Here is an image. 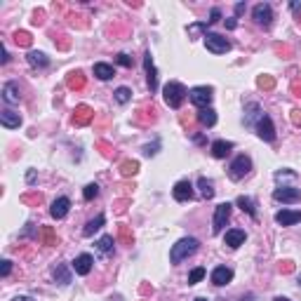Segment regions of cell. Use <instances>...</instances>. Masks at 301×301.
<instances>
[{"label": "cell", "mask_w": 301, "mask_h": 301, "mask_svg": "<svg viewBox=\"0 0 301 301\" xmlns=\"http://www.w3.org/2000/svg\"><path fill=\"white\" fill-rule=\"evenodd\" d=\"M139 292H141V294H153V287H148V285H141Z\"/></svg>", "instance_id": "6f0895ef"}, {"label": "cell", "mask_w": 301, "mask_h": 301, "mask_svg": "<svg viewBox=\"0 0 301 301\" xmlns=\"http://www.w3.org/2000/svg\"><path fill=\"white\" fill-rule=\"evenodd\" d=\"M301 221V212L299 210H280L278 214H275V223H280V226H294V223Z\"/></svg>", "instance_id": "e0dca14e"}, {"label": "cell", "mask_w": 301, "mask_h": 301, "mask_svg": "<svg viewBox=\"0 0 301 301\" xmlns=\"http://www.w3.org/2000/svg\"><path fill=\"white\" fill-rule=\"evenodd\" d=\"M127 205H129L127 198H120V200L113 202V212H116V214H125V212H127Z\"/></svg>", "instance_id": "b9f144b4"}, {"label": "cell", "mask_w": 301, "mask_h": 301, "mask_svg": "<svg viewBox=\"0 0 301 301\" xmlns=\"http://www.w3.org/2000/svg\"><path fill=\"white\" fill-rule=\"evenodd\" d=\"M97 195H99V186H97V184H87V186H85V191H83L85 200H95Z\"/></svg>", "instance_id": "60d3db41"}, {"label": "cell", "mask_w": 301, "mask_h": 301, "mask_svg": "<svg viewBox=\"0 0 301 301\" xmlns=\"http://www.w3.org/2000/svg\"><path fill=\"white\" fill-rule=\"evenodd\" d=\"M3 99H5V104H19V99H22V95H19V85L17 83L3 85Z\"/></svg>", "instance_id": "603a6c76"}, {"label": "cell", "mask_w": 301, "mask_h": 301, "mask_svg": "<svg viewBox=\"0 0 301 301\" xmlns=\"http://www.w3.org/2000/svg\"><path fill=\"white\" fill-rule=\"evenodd\" d=\"M210 280H212V285H217V287H223V285H229L231 280H233V268L217 266L212 271V275H210Z\"/></svg>", "instance_id": "5bb4252c"}, {"label": "cell", "mask_w": 301, "mask_h": 301, "mask_svg": "<svg viewBox=\"0 0 301 301\" xmlns=\"http://www.w3.org/2000/svg\"><path fill=\"white\" fill-rule=\"evenodd\" d=\"M137 123L139 125H150V123H156V108L153 106H144V108H139V111H137Z\"/></svg>", "instance_id": "484cf974"}, {"label": "cell", "mask_w": 301, "mask_h": 301, "mask_svg": "<svg viewBox=\"0 0 301 301\" xmlns=\"http://www.w3.org/2000/svg\"><path fill=\"white\" fill-rule=\"evenodd\" d=\"M264 118V111L257 101H247L245 104V127H254L257 129V123Z\"/></svg>", "instance_id": "8fae6325"}, {"label": "cell", "mask_w": 301, "mask_h": 301, "mask_svg": "<svg viewBox=\"0 0 301 301\" xmlns=\"http://www.w3.org/2000/svg\"><path fill=\"white\" fill-rule=\"evenodd\" d=\"M292 123H294L296 127H301V111H299V108H294V111H292Z\"/></svg>", "instance_id": "f5cc1de1"}, {"label": "cell", "mask_w": 301, "mask_h": 301, "mask_svg": "<svg viewBox=\"0 0 301 301\" xmlns=\"http://www.w3.org/2000/svg\"><path fill=\"white\" fill-rule=\"evenodd\" d=\"M0 125L7 129H17L19 125H22V116L10 111V108H5V111H0Z\"/></svg>", "instance_id": "ffe728a7"}, {"label": "cell", "mask_w": 301, "mask_h": 301, "mask_svg": "<svg viewBox=\"0 0 301 301\" xmlns=\"http://www.w3.org/2000/svg\"><path fill=\"white\" fill-rule=\"evenodd\" d=\"M113 95H116V101H118V104H127V101L132 99V89H129V87H118Z\"/></svg>", "instance_id": "f35d334b"}, {"label": "cell", "mask_w": 301, "mask_h": 301, "mask_svg": "<svg viewBox=\"0 0 301 301\" xmlns=\"http://www.w3.org/2000/svg\"><path fill=\"white\" fill-rule=\"evenodd\" d=\"M68 210H71V200H68L66 195H62V198H57L54 202H52V207H50V214H52V219H64L68 214Z\"/></svg>", "instance_id": "2e32d148"}, {"label": "cell", "mask_w": 301, "mask_h": 301, "mask_svg": "<svg viewBox=\"0 0 301 301\" xmlns=\"http://www.w3.org/2000/svg\"><path fill=\"white\" fill-rule=\"evenodd\" d=\"M290 7L296 12V14H301V3H290Z\"/></svg>", "instance_id": "680465c9"}, {"label": "cell", "mask_w": 301, "mask_h": 301, "mask_svg": "<svg viewBox=\"0 0 301 301\" xmlns=\"http://www.w3.org/2000/svg\"><path fill=\"white\" fill-rule=\"evenodd\" d=\"M207 26H210V24H207V22H198V24H191V26H189V35H191V38H195V35L200 33V31H205Z\"/></svg>", "instance_id": "7bdbcfd3"}, {"label": "cell", "mask_w": 301, "mask_h": 301, "mask_svg": "<svg viewBox=\"0 0 301 301\" xmlns=\"http://www.w3.org/2000/svg\"><path fill=\"white\" fill-rule=\"evenodd\" d=\"M26 179H28V184H33V181H35V172H28Z\"/></svg>", "instance_id": "94428289"}, {"label": "cell", "mask_w": 301, "mask_h": 301, "mask_svg": "<svg viewBox=\"0 0 301 301\" xmlns=\"http://www.w3.org/2000/svg\"><path fill=\"white\" fill-rule=\"evenodd\" d=\"M104 223H106V217H104V214H97V217L92 219V221H87V226H85V229H83V235H87V238H92V235H95L97 231H99L101 226H104Z\"/></svg>", "instance_id": "83f0119b"}, {"label": "cell", "mask_w": 301, "mask_h": 301, "mask_svg": "<svg viewBox=\"0 0 301 301\" xmlns=\"http://www.w3.org/2000/svg\"><path fill=\"white\" fill-rule=\"evenodd\" d=\"M235 205L242 210V212H247L252 219H257V202H254V198H250V195H240L238 200H235Z\"/></svg>", "instance_id": "cb8c5ba5"}, {"label": "cell", "mask_w": 301, "mask_h": 301, "mask_svg": "<svg viewBox=\"0 0 301 301\" xmlns=\"http://www.w3.org/2000/svg\"><path fill=\"white\" fill-rule=\"evenodd\" d=\"M10 271H12V261H10V259H5V261H3V268H0V275H3V278H7V275H10Z\"/></svg>", "instance_id": "f907efd6"}, {"label": "cell", "mask_w": 301, "mask_h": 301, "mask_svg": "<svg viewBox=\"0 0 301 301\" xmlns=\"http://www.w3.org/2000/svg\"><path fill=\"white\" fill-rule=\"evenodd\" d=\"M252 19H254L259 26L268 28L273 24V7L268 5V3H259V5H254V10H252Z\"/></svg>", "instance_id": "52a82bcc"}, {"label": "cell", "mask_w": 301, "mask_h": 301, "mask_svg": "<svg viewBox=\"0 0 301 301\" xmlns=\"http://www.w3.org/2000/svg\"><path fill=\"white\" fill-rule=\"evenodd\" d=\"M235 148V144L233 141H226V139H217V141H212V146H210V150H212V156L214 158H226L231 153V150Z\"/></svg>", "instance_id": "d6986e66"}, {"label": "cell", "mask_w": 301, "mask_h": 301, "mask_svg": "<svg viewBox=\"0 0 301 301\" xmlns=\"http://www.w3.org/2000/svg\"><path fill=\"white\" fill-rule=\"evenodd\" d=\"M219 19H221V10H219V7H212V12H210V19H207V24H217Z\"/></svg>", "instance_id": "7dc6e473"}, {"label": "cell", "mask_w": 301, "mask_h": 301, "mask_svg": "<svg viewBox=\"0 0 301 301\" xmlns=\"http://www.w3.org/2000/svg\"><path fill=\"white\" fill-rule=\"evenodd\" d=\"M189 99L193 101L198 108H210V104H212L214 95H212V87H205V85H198V87H193L189 92Z\"/></svg>", "instance_id": "8992f818"}, {"label": "cell", "mask_w": 301, "mask_h": 301, "mask_svg": "<svg viewBox=\"0 0 301 301\" xmlns=\"http://www.w3.org/2000/svg\"><path fill=\"white\" fill-rule=\"evenodd\" d=\"M118 240H120L123 245H132L134 242V235H132L127 223H120V226H118Z\"/></svg>", "instance_id": "e575fe53"}, {"label": "cell", "mask_w": 301, "mask_h": 301, "mask_svg": "<svg viewBox=\"0 0 301 301\" xmlns=\"http://www.w3.org/2000/svg\"><path fill=\"white\" fill-rule=\"evenodd\" d=\"M12 301H33L31 296H17V299H12Z\"/></svg>", "instance_id": "6125c7cd"}, {"label": "cell", "mask_w": 301, "mask_h": 301, "mask_svg": "<svg viewBox=\"0 0 301 301\" xmlns=\"http://www.w3.org/2000/svg\"><path fill=\"white\" fill-rule=\"evenodd\" d=\"M14 43L22 45V47H31L33 38H31V33H28V31H17V33H14Z\"/></svg>", "instance_id": "74e56055"}, {"label": "cell", "mask_w": 301, "mask_h": 301, "mask_svg": "<svg viewBox=\"0 0 301 301\" xmlns=\"http://www.w3.org/2000/svg\"><path fill=\"white\" fill-rule=\"evenodd\" d=\"M137 172H139V162H137V160H123V162H120V174H123L125 179L134 177Z\"/></svg>", "instance_id": "836d02e7"}, {"label": "cell", "mask_w": 301, "mask_h": 301, "mask_svg": "<svg viewBox=\"0 0 301 301\" xmlns=\"http://www.w3.org/2000/svg\"><path fill=\"white\" fill-rule=\"evenodd\" d=\"M202 38H205V47L212 52V54H226V52L231 50V40H226L223 35H219V33L207 31Z\"/></svg>", "instance_id": "277c9868"}, {"label": "cell", "mask_w": 301, "mask_h": 301, "mask_svg": "<svg viewBox=\"0 0 301 301\" xmlns=\"http://www.w3.org/2000/svg\"><path fill=\"white\" fill-rule=\"evenodd\" d=\"M202 278H205V268H202V266L193 268V271L189 273V285H198Z\"/></svg>", "instance_id": "ab89813d"}, {"label": "cell", "mask_w": 301, "mask_h": 301, "mask_svg": "<svg viewBox=\"0 0 301 301\" xmlns=\"http://www.w3.org/2000/svg\"><path fill=\"white\" fill-rule=\"evenodd\" d=\"M31 22H33V26H43V24H45V10H35Z\"/></svg>", "instance_id": "bcb514c9"}, {"label": "cell", "mask_w": 301, "mask_h": 301, "mask_svg": "<svg viewBox=\"0 0 301 301\" xmlns=\"http://www.w3.org/2000/svg\"><path fill=\"white\" fill-rule=\"evenodd\" d=\"M257 85L264 89V92H271V89L275 87V78H273V76H259Z\"/></svg>", "instance_id": "8d00e7d4"}, {"label": "cell", "mask_w": 301, "mask_h": 301, "mask_svg": "<svg viewBox=\"0 0 301 301\" xmlns=\"http://www.w3.org/2000/svg\"><path fill=\"white\" fill-rule=\"evenodd\" d=\"M22 202L24 205H31V207H38L45 202V198H43V193H38V191H28V193L22 195Z\"/></svg>", "instance_id": "d6a6232c"}, {"label": "cell", "mask_w": 301, "mask_h": 301, "mask_svg": "<svg viewBox=\"0 0 301 301\" xmlns=\"http://www.w3.org/2000/svg\"><path fill=\"white\" fill-rule=\"evenodd\" d=\"M172 198L177 202H189L191 198H193V184H191L189 179H181V181H177L172 189Z\"/></svg>", "instance_id": "30bf717a"}, {"label": "cell", "mask_w": 301, "mask_h": 301, "mask_svg": "<svg viewBox=\"0 0 301 301\" xmlns=\"http://www.w3.org/2000/svg\"><path fill=\"white\" fill-rule=\"evenodd\" d=\"M193 301H207V299H205V296H195Z\"/></svg>", "instance_id": "e7e4bbea"}, {"label": "cell", "mask_w": 301, "mask_h": 301, "mask_svg": "<svg viewBox=\"0 0 301 301\" xmlns=\"http://www.w3.org/2000/svg\"><path fill=\"white\" fill-rule=\"evenodd\" d=\"M198 189H200V195L205 198V200H212V198H214V184L207 177L198 179Z\"/></svg>", "instance_id": "4dcf8cb0"}, {"label": "cell", "mask_w": 301, "mask_h": 301, "mask_svg": "<svg viewBox=\"0 0 301 301\" xmlns=\"http://www.w3.org/2000/svg\"><path fill=\"white\" fill-rule=\"evenodd\" d=\"M257 134H259V139H264L266 144L275 141V125H273V120H271L268 116H264L261 120L257 123Z\"/></svg>", "instance_id": "7c38bea8"}, {"label": "cell", "mask_w": 301, "mask_h": 301, "mask_svg": "<svg viewBox=\"0 0 301 301\" xmlns=\"http://www.w3.org/2000/svg\"><path fill=\"white\" fill-rule=\"evenodd\" d=\"M273 200L278 202H299L301 200V191L294 189V186H280V189L273 191Z\"/></svg>", "instance_id": "ba28073f"}, {"label": "cell", "mask_w": 301, "mask_h": 301, "mask_svg": "<svg viewBox=\"0 0 301 301\" xmlns=\"http://www.w3.org/2000/svg\"><path fill=\"white\" fill-rule=\"evenodd\" d=\"M66 85L68 89H76V92H80V89H85V85H87V78H85L83 71H71L66 78Z\"/></svg>", "instance_id": "7402d4cb"}, {"label": "cell", "mask_w": 301, "mask_h": 301, "mask_svg": "<svg viewBox=\"0 0 301 301\" xmlns=\"http://www.w3.org/2000/svg\"><path fill=\"white\" fill-rule=\"evenodd\" d=\"M97 148L101 150V156H104V158H116V148H113V144H108L106 139L97 141Z\"/></svg>", "instance_id": "d590c367"}, {"label": "cell", "mask_w": 301, "mask_h": 301, "mask_svg": "<svg viewBox=\"0 0 301 301\" xmlns=\"http://www.w3.org/2000/svg\"><path fill=\"white\" fill-rule=\"evenodd\" d=\"M7 59H10L7 50H5V47H0V64H7Z\"/></svg>", "instance_id": "11a10c76"}, {"label": "cell", "mask_w": 301, "mask_h": 301, "mask_svg": "<svg viewBox=\"0 0 301 301\" xmlns=\"http://www.w3.org/2000/svg\"><path fill=\"white\" fill-rule=\"evenodd\" d=\"M250 172H252V158L245 156V153L235 158V160L231 162V167H229L231 181H240V179H245Z\"/></svg>", "instance_id": "3957f363"}, {"label": "cell", "mask_w": 301, "mask_h": 301, "mask_svg": "<svg viewBox=\"0 0 301 301\" xmlns=\"http://www.w3.org/2000/svg\"><path fill=\"white\" fill-rule=\"evenodd\" d=\"M97 250H99L101 254H113V250H116V238H113V235H104V238H99Z\"/></svg>", "instance_id": "1f68e13d"}, {"label": "cell", "mask_w": 301, "mask_h": 301, "mask_svg": "<svg viewBox=\"0 0 301 301\" xmlns=\"http://www.w3.org/2000/svg\"><path fill=\"white\" fill-rule=\"evenodd\" d=\"M144 68H146V83H148V89H150V95H153L158 89V71H156V64H153L150 52L144 54Z\"/></svg>", "instance_id": "4fadbf2b"}, {"label": "cell", "mask_w": 301, "mask_h": 301, "mask_svg": "<svg viewBox=\"0 0 301 301\" xmlns=\"http://www.w3.org/2000/svg\"><path fill=\"white\" fill-rule=\"evenodd\" d=\"M226 26H229V28H235V26H238V22H235V19H229V22H226Z\"/></svg>", "instance_id": "91938a15"}, {"label": "cell", "mask_w": 301, "mask_h": 301, "mask_svg": "<svg viewBox=\"0 0 301 301\" xmlns=\"http://www.w3.org/2000/svg\"><path fill=\"white\" fill-rule=\"evenodd\" d=\"M116 62L120 64V66H125V68H132V57H127L125 52H120V54L116 57Z\"/></svg>", "instance_id": "f6af8a7d"}, {"label": "cell", "mask_w": 301, "mask_h": 301, "mask_svg": "<svg viewBox=\"0 0 301 301\" xmlns=\"http://www.w3.org/2000/svg\"><path fill=\"white\" fill-rule=\"evenodd\" d=\"M242 12H245V3H238V5H235V17H240Z\"/></svg>", "instance_id": "9f6ffc18"}, {"label": "cell", "mask_w": 301, "mask_h": 301, "mask_svg": "<svg viewBox=\"0 0 301 301\" xmlns=\"http://www.w3.org/2000/svg\"><path fill=\"white\" fill-rule=\"evenodd\" d=\"M231 212H233V205H231V202H221V205H217V210H214V219H212V233L214 235L221 233L223 226L229 223Z\"/></svg>", "instance_id": "5b68a950"}, {"label": "cell", "mask_w": 301, "mask_h": 301, "mask_svg": "<svg viewBox=\"0 0 301 301\" xmlns=\"http://www.w3.org/2000/svg\"><path fill=\"white\" fill-rule=\"evenodd\" d=\"M52 278H54L57 285H62V287L71 285V271H68L66 264H57V266L52 268Z\"/></svg>", "instance_id": "44dd1931"}, {"label": "cell", "mask_w": 301, "mask_h": 301, "mask_svg": "<svg viewBox=\"0 0 301 301\" xmlns=\"http://www.w3.org/2000/svg\"><path fill=\"white\" fill-rule=\"evenodd\" d=\"M95 76H97L99 80H111L113 76H116V68H113L111 64L99 62V64H95Z\"/></svg>", "instance_id": "f1b7e54d"}, {"label": "cell", "mask_w": 301, "mask_h": 301, "mask_svg": "<svg viewBox=\"0 0 301 301\" xmlns=\"http://www.w3.org/2000/svg\"><path fill=\"white\" fill-rule=\"evenodd\" d=\"M158 146H160V144H158V141H156V144H153V146H150V144H148V146H144V156H148V158H150V156H156V153H158V150H156Z\"/></svg>", "instance_id": "816d5d0a"}, {"label": "cell", "mask_w": 301, "mask_h": 301, "mask_svg": "<svg viewBox=\"0 0 301 301\" xmlns=\"http://www.w3.org/2000/svg\"><path fill=\"white\" fill-rule=\"evenodd\" d=\"M186 97H189V89L179 83V80H170V83L162 87V99H165V104H167L170 108H174V111H179V108L184 106Z\"/></svg>", "instance_id": "6da1fadb"}, {"label": "cell", "mask_w": 301, "mask_h": 301, "mask_svg": "<svg viewBox=\"0 0 301 301\" xmlns=\"http://www.w3.org/2000/svg\"><path fill=\"white\" fill-rule=\"evenodd\" d=\"M54 45L59 50H68V47H71V40H68L66 35H54Z\"/></svg>", "instance_id": "ee69618b"}, {"label": "cell", "mask_w": 301, "mask_h": 301, "mask_svg": "<svg viewBox=\"0 0 301 301\" xmlns=\"http://www.w3.org/2000/svg\"><path fill=\"white\" fill-rule=\"evenodd\" d=\"M292 95L301 97V83H299V80H294V83H292Z\"/></svg>", "instance_id": "db71d44e"}, {"label": "cell", "mask_w": 301, "mask_h": 301, "mask_svg": "<svg viewBox=\"0 0 301 301\" xmlns=\"http://www.w3.org/2000/svg\"><path fill=\"white\" fill-rule=\"evenodd\" d=\"M299 285H301V275H299Z\"/></svg>", "instance_id": "03108f58"}, {"label": "cell", "mask_w": 301, "mask_h": 301, "mask_svg": "<svg viewBox=\"0 0 301 301\" xmlns=\"http://www.w3.org/2000/svg\"><path fill=\"white\" fill-rule=\"evenodd\" d=\"M26 59H28V64H31L33 68H47V66H50V59H47L43 52H35V50L28 52Z\"/></svg>", "instance_id": "4316f807"}, {"label": "cell", "mask_w": 301, "mask_h": 301, "mask_svg": "<svg viewBox=\"0 0 301 301\" xmlns=\"http://www.w3.org/2000/svg\"><path fill=\"white\" fill-rule=\"evenodd\" d=\"M95 120V111L87 106V104H80V106H76V111H73V118L71 123L76 125V127H85V125H89Z\"/></svg>", "instance_id": "9c48e42d"}, {"label": "cell", "mask_w": 301, "mask_h": 301, "mask_svg": "<svg viewBox=\"0 0 301 301\" xmlns=\"http://www.w3.org/2000/svg\"><path fill=\"white\" fill-rule=\"evenodd\" d=\"M273 301H290V299H287V296H275Z\"/></svg>", "instance_id": "be15d7a7"}, {"label": "cell", "mask_w": 301, "mask_h": 301, "mask_svg": "<svg viewBox=\"0 0 301 301\" xmlns=\"http://www.w3.org/2000/svg\"><path fill=\"white\" fill-rule=\"evenodd\" d=\"M292 271H294V264L292 261H280V273H292Z\"/></svg>", "instance_id": "681fc988"}, {"label": "cell", "mask_w": 301, "mask_h": 301, "mask_svg": "<svg viewBox=\"0 0 301 301\" xmlns=\"http://www.w3.org/2000/svg\"><path fill=\"white\" fill-rule=\"evenodd\" d=\"M275 52H278L280 57H290L292 54V47H290V45H275Z\"/></svg>", "instance_id": "c3c4849f"}, {"label": "cell", "mask_w": 301, "mask_h": 301, "mask_svg": "<svg viewBox=\"0 0 301 301\" xmlns=\"http://www.w3.org/2000/svg\"><path fill=\"white\" fill-rule=\"evenodd\" d=\"M245 240H247V235L242 229H231L223 235V245H229L231 250H238L240 245H245Z\"/></svg>", "instance_id": "9a60e30c"}, {"label": "cell", "mask_w": 301, "mask_h": 301, "mask_svg": "<svg viewBox=\"0 0 301 301\" xmlns=\"http://www.w3.org/2000/svg\"><path fill=\"white\" fill-rule=\"evenodd\" d=\"M198 247H200V242H198L195 238H181L179 242H174L172 250H170V261L181 264L184 259L193 257L195 252H198Z\"/></svg>", "instance_id": "7a4b0ae2"}, {"label": "cell", "mask_w": 301, "mask_h": 301, "mask_svg": "<svg viewBox=\"0 0 301 301\" xmlns=\"http://www.w3.org/2000/svg\"><path fill=\"white\" fill-rule=\"evenodd\" d=\"M38 235H40V240H43V245H47V247L59 245V238H57V233L50 229V226H43V229L38 231Z\"/></svg>", "instance_id": "f546056e"}, {"label": "cell", "mask_w": 301, "mask_h": 301, "mask_svg": "<svg viewBox=\"0 0 301 301\" xmlns=\"http://www.w3.org/2000/svg\"><path fill=\"white\" fill-rule=\"evenodd\" d=\"M198 123H200L202 127H214V125H217V111H214L212 106L200 108V111H198Z\"/></svg>", "instance_id": "d4e9b609"}, {"label": "cell", "mask_w": 301, "mask_h": 301, "mask_svg": "<svg viewBox=\"0 0 301 301\" xmlns=\"http://www.w3.org/2000/svg\"><path fill=\"white\" fill-rule=\"evenodd\" d=\"M92 266H95L92 254H78V257H76V261H73V271H76L78 275H87L89 271H92Z\"/></svg>", "instance_id": "ac0fdd59"}]
</instances>
